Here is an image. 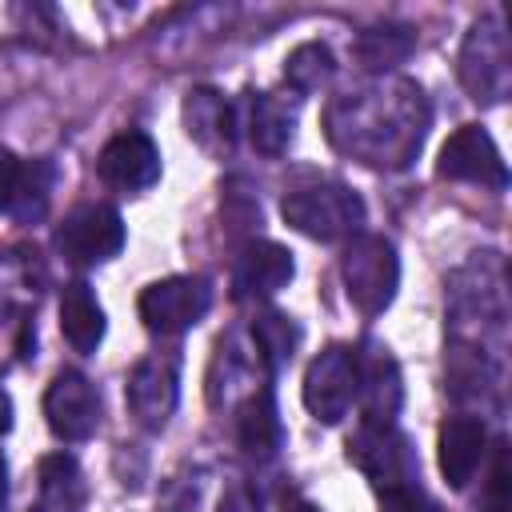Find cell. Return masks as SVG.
I'll return each mask as SVG.
<instances>
[{
    "instance_id": "3",
    "label": "cell",
    "mask_w": 512,
    "mask_h": 512,
    "mask_svg": "<svg viewBox=\"0 0 512 512\" xmlns=\"http://www.w3.org/2000/svg\"><path fill=\"white\" fill-rule=\"evenodd\" d=\"M340 276H344L348 300L364 316H380L396 300V288H400V256H396V248H392L388 236L356 232L344 244Z\"/></svg>"
},
{
    "instance_id": "9",
    "label": "cell",
    "mask_w": 512,
    "mask_h": 512,
    "mask_svg": "<svg viewBox=\"0 0 512 512\" xmlns=\"http://www.w3.org/2000/svg\"><path fill=\"white\" fill-rule=\"evenodd\" d=\"M436 176L460 180V184H484L496 192L508 184V168L500 160V148L480 124H464L444 140L440 160H436Z\"/></svg>"
},
{
    "instance_id": "15",
    "label": "cell",
    "mask_w": 512,
    "mask_h": 512,
    "mask_svg": "<svg viewBox=\"0 0 512 512\" xmlns=\"http://www.w3.org/2000/svg\"><path fill=\"white\" fill-rule=\"evenodd\" d=\"M484 444H488V432L476 416L444 420V428L436 436V456H440V472H444L448 488H468V480L476 476V468L488 452Z\"/></svg>"
},
{
    "instance_id": "14",
    "label": "cell",
    "mask_w": 512,
    "mask_h": 512,
    "mask_svg": "<svg viewBox=\"0 0 512 512\" xmlns=\"http://www.w3.org/2000/svg\"><path fill=\"white\" fill-rule=\"evenodd\" d=\"M296 276L292 252L276 240H248L232 264V296L236 300H260L280 292Z\"/></svg>"
},
{
    "instance_id": "13",
    "label": "cell",
    "mask_w": 512,
    "mask_h": 512,
    "mask_svg": "<svg viewBox=\"0 0 512 512\" xmlns=\"http://www.w3.org/2000/svg\"><path fill=\"white\" fill-rule=\"evenodd\" d=\"M356 372H360L356 400L364 408V424H392L400 412V400H404L400 364L392 360V352L380 344H364L356 352Z\"/></svg>"
},
{
    "instance_id": "6",
    "label": "cell",
    "mask_w": 512,
    "mask_h": 512,
    "mask_svg": "<svg viewBox=\"0 0 512 512\" xmlns=\"http://www.w3.org/2000/svg\"><path fill=\"white\" fill-rule=\"evenodd\" d=\"M356 388H360V372H356V348L348 344H328L320 356H312L308 372H304V408L320 420V424H340L352 404H356Z\"/></svg>"
},
{
    "instance_id": "25",
    "label": "cell",
    "mask_w": 512,
    "mask_h": 512,
    "mask_svg": "<svg viewBox=\"0 0 512 512\" xmlns=\"http://www.w3.org/2000/svg\"><path fill=\"white\" fill-rule=\"evenodd\" d=\"M16 180H20V160L8 148H0V208H12Z\"/></svg>"
},
{
    "instance_id": "2",
    "label": "cell",
    "mask_w": 512,
    "mask_h": 512,
    "mask_svg": "<svg viewBox=\"0 0 512 512\" xmlns=\"http://www.w3.org/2000/svg\"><path fill=\"white\" fill-rule=\"evenodd\" d=\"M280 212L300 236L320 240V244L344 240V236L352 240L364 224V200L340 180H320V184L292 188L280 200Z\"/></svg>"
},
{
    "instance_id": "19",
    "label": "cell",
    "mask_w": 512,
    "mask_h": 512,
    "mask_svg": "<svg viewBox=\"0 0 512 512\" xmlns=\"http://www.w3.org/2000/svg\"><path fill=\"white\" fill-rule=\"evenodd\" d=\"M236 432H240V448H244L252 460L276 456V448H280V416H276V400H272L268 388L252 392V396L240 404Z\"/></svg>"
},
{
    "instance_id": "5",
    "label": "cell",
    "mask_w": 512,
    "mask_h": 512,
    "mask_svg": "<svg viewBox=\"0 0 512 512\" xmlns=\"http://www.w3.org/2000/svg\"><path fill=\"white\" fill-rule=\"evenodd\" d=\"M348 460L380 492L420 484V460H416L408 436L396 432L392 424H360V432L348 440Z\"/></svg>"
},
{
    "instance_id": "18",
    "label": "cell",
    "mask_w": 512,
    "mask_h": 512,
    "mask_svg": "<svg viewBox=\"0 0 512 512\" xmlns=\"http://www.w3.org/2000/svg\"><path fill=\"white\" fill-rule=\"evenodd\" d=\"M292 124H296V112L272 96V92H256L248 96V112H244V128H248V140L256 152L264 156H280L292 140Z\"/></svg>"
},
{
    "instance_id": "1",
    "label": "cell",
    "mask_w": 512,
    "mask_h": 512,
    "mask_svg": "<svg viewBox=\"0 0 512 512\" xmlns=\"http://www.w3.org/2000/svg\"><path fill=\"white\" fill-rule=\"evenodd\" d=\"M428 96L420 84L384 76L340 92L324 112L332 148L368 168H408L428 136Z\"/></svg>"
},
{
    "instance_id": "4",
    "label": "cell",
    "mask_w": 512,
    "mask_h": 512,
    "mask_svg": "<svg viewBox=\"0 0 512 512\" xmlns=\"http://www.w3.org/2000/svg\"><path fill=\"white\" fill-rule=\"evenodd\" d=\"M460 84L476 104H500L512 88V56H508V32L500 16H484L468 28L460 44Z\"/></svg>"
},
{
    "instance_id": "23",
    "label": "cell",
    "mask_w": 512,
    "mask_h": 512,
    "mask_svg": "<svg viewBox=\"0 0 512 512\" xmlns=\"http://www.w3.org/2000/svg\"><path fill=\"white\" fill-rule=\"evenodd\" d=\"M252 340H256L260 356L268 360V368H284L292 360V352L300 348V328H296L292 316L268 308V312H260L252 320Z\"/></svg>"
},
{
    "instance_id": "21",
    "label": "cell",
    "mask_w": 512,
    "mask_h": 512,
    "mask_svg": "<svg viewBox=\"0 0 512 512\" xmlns=\"http://www.w3.org/2000/svg\"><path fill=\"white\" fill-rule=\"evenodd\" d=\"M412 48H416V32L404 28V24L368 28V32H360V40H356L360 64H368V68H376V72H388V68L404 64V60L412 56Z\"/></svg>"
},
{
    "instance_id": "12",
    "label": "cell",
    "mask_w": 512,
    "mask_h": 512,
    "mask_svg": "<svg viewBox=\"0 0 512 512\" xmlns=\"http://www.w3.org/2000/svg\"><path fill=\"white\" fill-rule=\"evenodd\" d=\"M96 172L116 192H144L160 180V148L148 132H116L100 148Z\"/></svg>"
},
{
    "instance_id": "7",
    "label": "cell",
    "mask_w": 512,
    "mask_h": 512,
    "mask_svg": "<svg viewBox=\"0 0 512 512\" xmlns=\"http://www.w3.org/2000/svg\"><path fill=\"white\" fill-rule=\"evenodd\" d=\"M212 308V288L204 276H168L140 292V320L156 336H180L204 320Z\"/></svg>"
},
{
    "instance_id": "24",
    "label": "cell",
    "mask_w": 512,
    "mask_h": 512,
    "mask_svg": "<svg viewBox=\"0 0 512 512\" xmlns=\"http://www.w3.org/2000/svg\"><path fill=\"white\" fill-rule=\"evenodd\" d=\"M476 512H512V480H508V444L504 440L492 452V472H488V484H484Z\"/></svg>"
},
{
    "instance_id": "29",
    "label": "cell",
    "mask_w": 512,
    "mask_h": 512,
    "mask_svg": "<svg viewBox=\"0 0 512 512\" xmlns=\"http://www.w3.org/2000/svg\"><path fill=\"white\" fill-rule=\"evenodd\" d=\"M4 496H8V464H4V452H0V508H4Z\"/></svg>"
},
{
    "instance_id": "17",
    "label": "cell",
    "mask_w": 512,
    "mask_h": 512,
    "mask_svg": "<svg viewBox=\"0 0 512 512\" xmlns=\"http://www.w3.org/2000/svg\"><path fill=\"white\" fill-rule=\"evenodd\" d=\"M232 108L224 104V96L220 92H212V88H196V92H188V100H184V132L200 144V148H208V152H228L232 148Z\"/></svg>"
},
{
    "instance_id": "27",
    "label": "cell",
    "mask_w": 512,
    "mask_h": 512,
    "mask_svg": "<svg viewBox=\"0 0 512 512\" xmlns=\"http://www.w3.org/2000/svg\"><path fill=\"white\" fill-rule=\"evenodd\" d=\"M220 512H248V504H244V496H240V492H232V496L220 504Z\"/></svg>"
},
{
    "instance_id": "20",
    "label": "cell",
    "mask_w": 512,
    "mask_h": 512,
    "mask_svg": "<svg viewBox=\"0 0 512 512\" xmlns=\"http://www.w3.org/2000/svg\"><path fill=\"white\" fill-rule=\"evenodd\" d=\"M80 496H84V484H80L76 460L64 456V452L44 456L40 460V500H36V512H76Z\"/></svg>"
},
{
    "instance_id": "16",
    "label": "cell",
    "mask_w": 512,
    "mask_h": 512,
    "mask_svg": "<svg viewBox=\"0 0 512 512\" xmlns=\"http://www.w3.org/2000/svg\"><path fill=\"white\" fill-rule=\"evenodd\" d=\"M60 332L84 356H92L104 340V308H100L96 292L84 280H72L60 292Z\"/></svg>"
},
{
    "instance_id": "11",
    "label": "cell",
    "mask_w": 512,
    "mask_h": 512,
    "mask_svg": "<svg viewBox=\"0 0 512 512\" xmlns=\"http://www.w3.org/2000/svg\"><path fill=\"white\" fill-rule=\"evenodd\" d=\"M44 416H48L52 436H60L68 444L88 440L100 428V392H96V384L88 376L72 372V368L56 372L48 392H44Z\"/></svg>"
},
{
    "instance_id": "8",
    "label": "cell",
    "mask_w": 512,
    "mask_h": 512,
    "mask_svg": "<svg viewBox=\"0 0 512 512\" xmlns=\"http://www.w3.org/2000/svg\"><path fill=\"white\" fill-rule=\"evenodd\" d=\"M56 248L72 264H104L124 248V220L112 204H76L56 228Z\"/></svg>"
},
{
    "instance_id": "10",
    "label": "cell",
    "mask_w": 512,
    "mask_h": 512,
    "mask_svg": "<svg viewBox=\"0 0 512 512\" xmlns=\"http://www.w3.org/2000/svg\"><path fill=\"white\" fill-rule=\"evenodd\" d=\"M124 396H128V408L132 416L144 424V428H164L168 416L176 412V400H180V360L172 352H152L144 356L132 372H128V384H124Z\"/></svg>"
},
{
    "instance_id": "22",
    "label": "cell",
    "mask_w": 512,
    "mask_h": 512,
    "mask_svg": "<svg viewBox=\"0 0 512 512\" xmlns=\"http://www.w3.org/2000/svg\"><path fill=\"white\" fill-rule=\"evenodd\" d=\"M332 76H336V56H332V48L320 44V40H308V44L292 48L288 60H284V80H288L296 92H304V96H308V92H320Z\"/></svg>"
},
{
    "instance_id": "28",
    "label": "cell",
    "mask_w": 512,
    "mask_h": 512,
    "mask_svg": "<svg viewBox=\"0 0 512 512\" xmlns=\"http://www.w3.org/2000/svg\"><path fill=\"white\" fill-rule=\"evenodd\" d=\"M284 512H320L316 504H308V500H288L284 504Z\"/></svg>"
},
{
    "instance_id": "26",
    "label": "cell",
    "mask_w": 512,
    "mask_h": 512,
    "mask_svg": "<svg viewBox=\"0 0 512 512\" xmlns=\"http://www.w3.org/2000/svg\"><path fill=\"white\" fill-rule=\"evenodd\" d=\"M12 428V396L0 388V436Z\"/></svg>"
}]
</instances>
